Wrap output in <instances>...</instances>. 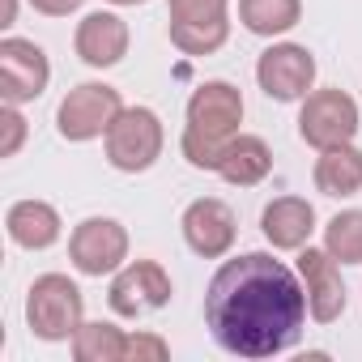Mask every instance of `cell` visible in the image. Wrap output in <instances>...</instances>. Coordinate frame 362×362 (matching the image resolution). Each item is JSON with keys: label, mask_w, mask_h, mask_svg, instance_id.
<instances>
[{"label": "cell", "mask_w": 362, "mask_h": 362, "mask_svg": "<svg viewBox=\"0 0 362 362\" xmlns=\"http://www.w3.org/2000/svg\"><path fill=\"white\" fill-rule=\"evenodd\" d=\"M260 230H264L269 247L298 252L315 235V205L303 201V197H273L264 205V214H260Z\"/></svg>", "instance_id": "cell-14"}, {"label": "cell", "mask_w": 362, "mask_h": 362, "mask_svg": "<svg viewBox=\"0 0 362 362\" xmlns=\"http://www.w3.org/2000/svg\"><path fill=\"white\" fill-rule=\"evenodd\" d=\"M5 230H9V239H13L18 247H26V252H47L52 243H60L64 222H60L56 205L30 197V201H13V205H9Z\"/></svg>", "instance_id": "cell-16"}, {"label": "cell", "mask_w": 362, "mask_h": 362, "mask_svg": "<svg viewBox=\"0 0 362 362\" xmlns=\"http://www.w3.org/2000/svg\"><path fill=\"white\" fill-rule=\"evenodd\" d=\"M239 22L256 39L290 35L303 22V0H239Z\"/></svg>", "instance_id": "cell-18"}, {"label": "cell", "mask_w": 362, "mask_h": 362, "mask_svg": "<svg viewBox=\"0 0 362 362\" xmlns=\"http://www.w3.org/2000/svg\"><path fill=\"white\" fill-rule=\"evenodd\" d=\"M107 5H115V9H136V5H149V0H107Z\"/></svg>", "instance_id": "cell-27"}, {"label": "cell", "mask_w": 362, "mask_h": 362, "mask_svg": "<svg viewBox=\"0 0 362 362\" xmlns=\"http://www.w3.org/2000/svg\"><path fill=\"white\" fill-rule=\"evenodd\" d=\"M230 39V18L222 22H170V43L184 56H214Z\"/></svg>", "instance_id": "cell-21"}, {"label": "cell", "mask_w": 362, "mask_h": 362, "mask_svg": "<svg viewBox=\"0 0 362 362\" xmlns=\"http://www.w3.org/2000/svg\"><path fill=\"white\" fill-rule=\"evenodd\" d=\"M26 324L39 341H73L86 324V294L64 273H43L26 290Z\"/></svg>", "instance_id": "cell-3"}, {"label": "cell", "mask_w": 362, "mask_h": 362, "mask_svg": "<svg viewBox=\"0 0 362 362\" xmlns=\"http://www.w3.org/2000/svg\"><path fill=\"white\" fill-rule=\"evenodd\" d=\"M47 81H52V60L35 39H18V35L0 39V98L26 107L47 90Z\"/></svg>", "instance_id": "cell-9"}, {"label": "cell", "mask_w": 362, "mask_h": 362, "mask_svg": "<svg viewBox=\"0 0 362 362\" xmlns=\"http://www.w3.org/2000/svg\"><path fill=\"white\" fill-rule=\"evenodd\" d=\"M69 345H73L77 362H124L128 328H115L111 320H86Z\"/></svg>", "instance_id": "cell-19"}, {"label": "cell", "mask_w": 362, "mask_h": 362, "mask_svg": "<svg viewBox=\"0 0 362 362\" xmlns=\"http://www.w3.org/2000/svg\"><path fill=\"white\" fill-rule=\"evenodd\" d=\"M18 22V0H5V18H0V26H13Z\"/></svg>", "instance_id": "cell-26"}, {"label": "cell", "mask_w": 362, "mask_h": 362, "mask_svg": "<svg viewBox=\"0 0 362 362\" xmlns=\"http://www.w3.org/2000/svg\"><path fill=\"white\" fill-rule=\"evenodd\" d=\"M184 136H179V149L197 170H218L226 141L239 132L243 124V94L230 81H201L184 107Z\"/></svg>", "instance_id": "cell-2"}, {"label": "cell", "mask_w": 362, "mask_h": 362, "mask_svg": "<svg viewBox=\"0 0 362 362\" xmlns=\"http://www.w3.org/2000/svg\"><path fill=\"white\" fill-rule=\"evenodd\" d=\"M298 136L311 149H328V145H345L358 136V103L328 86V90H311L298 107Z\"/></svg>", "instance_id": "cell-7"}, {"label": "cell", "mask_w": 362, "mask_h": 362, "mask_svg": "<svg viewBox=\"0 0 362 362\" xmlns=\"http://www.w3.org/2000/svg\"><path fill=\"white\" fill-rule=\"evenodd\" d=\"M0 128H5V141H0V158H18V149L26 145V132H30L22 107L5 103V111H0Z\"/></svg>", "instance_id": "cell-23"}, {"label": "cell", "mask_w": 362, "mask_h": 362, "mask_svg": "<svg viewBox=\"0 0 362 362\" xmlns=\"http://www.w3.org/2000/svg\"><path fill=\"white\" fill-rule=\"evenodd\" d=\"M103 149H107V162L124 175H141L149 170L162 149H166V128L158 119V111L149 107H124L115 115V124L107 128L103 136Z\"/></svg>", "instance_id": "cell-4"}, {"label": "cell", "mask_w": 362, "mask_h": 362, "mask_svg": "<svg viewBox=\"0 0 362 362\" xmlns=\"http://www.w3.org/2000/svg\"><path fill=\"white\" fill-rule=\"evenodd\" d=\"M124 111V98L115 86L107 81H81L73 86L60 107H56V132L73 145H86V141H98L107 136V128L115 124V115Z\"/></svg>", "instance_id": "cell-5"}, {"label": "cell", "mask_w": 362, "mask_h": 362, "mask_svg": "<svg viewBox=\"0 0 362 362\" xmlns=\"http://www.w3.org/2000/svg\"><path fill=\"white\" fill-rule=\"evenodd\" d=\"M170 22H222L230 18V0H166Z\"/></svg>", "instance_id": "cell-22"}, {"label": "cell", "mask_w": 362, "mask_h": 362, "mask_svg": "<svg viewBox=\"0 0 362 362\" xmlns=\"http://www.w3.org/2000/svg\"><path fill=\"white\" fill-rule=\"evenodd\" d=\"M69 260L81 277H111L128 264V226L115 218H86L69 235Z\"/></svg>", "instance_id": "cell-6"}, {"label": "cell", "mask_w": 362, "mask_h": 362, "mask_svg": "<svg viewBox=\"0 0 362 362\" xmlns=\"http://www.w3.org/2000/svg\"><path fill=\"white\" fill-rule=\"evenodd\" d=\"M141 362V358H149V362H162V358H170V345L158 337V332H128V345H124V362Z\"/></svg>", "instance_id": "cell-24"}, {"label": "cell", "mask_w": 362, "mask_h": 362, "mask_svg": "<svg viewBox=\"0 0 362 362\" xmlns=\"http://www.w3.org/2000/svg\"><path fill=\"white\" fill-rule=\"evenodd\" d=\"M86 5V0H30V9L43 13V18H69Z\"/></svg>", "instance_id": "cell-25"}, {"label": "cell", "mask_w": 362, "mask_h": 362, "mask_svg": "<svg viewBox=\"0 0 362 362\" xmlns=\"http://www.w3.org/2000/svg\"><path fill=\"white\" fill-rule=\"evenodd\" d=\"M269 170H273V149H269V141L256 136V132H235V136L226 141L222 162H218L214 175H222L230 188H256V184H264V179H269Z\"/></svg>", "instance_id": "cell-15"}, {"label": "cell", "mask_w": 362, "mask_h": 362, "mask_svg": "<svg viewBox=\"0 0 362 362\" xmlns=\"http://www.w3.org/2000/svg\"><path fill=\"white\" fill-rule=\"evenodd\" d=\"M256 81L273 103H303L315 86V56L303 43H273L256 60Z\"/></svg>", "instance_id": "cell-10"}, {"label": "cell", "mask_w": 362, "mask_h": 362, "mask_svg": "<svg viewBox=\"0 0 362 362\" xmlns=\"http://www.w3.org/2000/svg\"><path fill=\"white\" fill-rule=\"evenodd\" d=\"M298 277L307 286V311L315 324H332L345 311V281H341V264L324 252V247H298Z\"/></svg>", "instance_id": "cell-12"}, {"label": "cell", "mask_w": 362, "mask_h": 362, "mask_svg": "<svg viewBox=\"0 0 362 362\" xmlns=\"http://www.w3.org/2000/svg\"><path fill=\"white\" fill-rule=\"evenodd\" d=\"M311 179L315 188L332 201H345V197H358L362 192V149L354 141L345 145H328L320 149L315 166H311Z\"/></svg>", "instance_id": "cell-17"}, {"label": "cell", "mask_w": 362, "mask_h": 362, "mask_svg": "<svg viewBox=\"0 0 362 362\" xmlns=\"http://www.w3.org/2000/svg\"><path fill=\"white\" fill-rule=\"evenodd\" d=\"M324 252L337 264H362V209H341L324 226Z\"/></svg>", "instance_id": "cell-20"}, {"label": "cell", "mask_w": 362, "mask_h": 362, "mask_svg": "<svg viewBox=\"0 0 362 362\" xmlns=\"http://www.w3.org/2000/svg\"><path fill=\"white\" fill-rule=\"evenodd\" d=\"M170 273L158 260H128L119 273H111L107 303L119 320H141L149 311H162L170 303Z\"/></svg>", "instance_id": "cell-8"}, {"label": "cell", "mask_w": 362, "mask_h": 362, "mask_svg": "<svg viewBox=\"0 0 362 362\" xmlns=\"http://www.w3.org/2000/svg\"><path fill=\"white\" fill-rule=\"evenodd\" d=\"M307 315V286L298 269L273 252H243L222 260L205 290V324L235 358L260 362L294 349Z\"/></svg>", "instance_id": "cell-1"}, {"label": "cell", "mask_w": 362, "mask_h": 362, "mask_svg": "<svg viewBox=\"0 0 362 362\" xmlns=\"http://www.w3.org/2000/svg\"><path fill=\"white\" fill-rule=\"evenodd\" d=\"M179 230H184V243L201 256V260H222L230 256L235 239H239V218L226 201L218 197H201L184 209L179 218Z\"/></svg>", "instance_id": "cell-11"}, {"label": "cell", "mask_w": 362, "mask_h": 362, "mask_svg": "<svg viewBox=\"0 0 362 362\" xmlns=\"http://www.w3.org/2000/svg\"><path fill=\"white\" fill-rule=\"evenodd\" d=\"M128 22L111 9H94L77 22V35H73V47L81 56V64L90 69H115L124 56H128Z\"/></svg>", "instance_id": "cell-13"}]
</instances>
